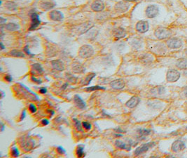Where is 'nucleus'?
I'll return each mask as SVG.
<instances>
[{
    "instance_id": "obj_12",
    "label": "nucleus",
    "mask_w": 187,
    "mask_h": 158,
    "mask_svg": "<svg viewBox=\"0 0 187 158\" xmlns=\"http://www.w3.org/2000/svg\"><path fill=\"white\" fill-rule=\"evenodd\" d=\"M40 7L44 10H50L55 6V3L51 0H44L39 3Z\"/></svg>"
},
{
    "instance_id": "obj_43",
    "label": "nucleus",
    "mask_w": 187,
    "mask_h": 158,
    "mask_svg": "<svg viewBox=\"0 0 187 158\" xmlns=\"http://www.w3.org/2000/svg\"><path fill=\"white\" fill-rule=\"evenodd\" d=\"M4 125H3V124H1V131H2L3 130H4Z\"/></svg>"
},
{
    "instance_id": "obj_19",
    "label": "nucleus",
    "mask_w": 187,
    "mask_h": 158,
    "mask_svg": "<svg viewBox=\"0 0 187 158\" xmlns=\"http://www.w3.org/2000/svg\"><path fill=\"white\" fill-rule=\"evenodd\" d=\"M177 67L180 68L181 70L187 69V59L186 58H181L177 60V64H176Z\"/></svg>"
},
{
    "instance_id": "obj_5",
    "label": "nucleus",
    "mask_w": 187,
    "mask_h": 158,
    "mask_svg": "<svg viewBox=\"0 0 187 158\" xmlns=\"http://www.w3.org/2000/svg\"><path fill=\"white\" fill-rule=\"evenodd\" d=\"M167 45L170 49H178L182 46V42L180 39L172 38L167 41Z\"/></svg>"
},
{
    "instance_id": "obj_2",
    "label": "nucleus",
    "mask_w": 187,
    "mask_h": 158,
    "mask_svg": "<svg viewBox=\"0 0 187 158\" xmlns=\"http://www.w3.org/2000/svg\"><path fill=\"white\" fill-rule=\"evenodd\" d=\"M155 36L159 40L168 38L172 35V32L167 28H158L155 31Z\"/></svg>"
},
{
    "instance_id": "obj_40",
    "label": "nucleus",
    "mask_w": 187,
    "mask_h": 158,
    "mask_svg": "<svg viewBox=\"0 0 187 158\" xmlns=\"http://www.w3.org/2000/svg\"><path fill=\"white\" fill-rule=\"evenodd\" d=\"M67 86H68V84H65L62 86V89H63V90H65L66 87H67Z\"/></svg>"
},
{
    "instance_id": "obj_14",
    "label": "nucleus",
    "mask_w": 187,
    "mask_h": 158,
    "mask_svg": "<svg viewBox=\"0 0 187 158\" xmlns=\"http://www.w3.org/2000/svg\"><path fill=\"white\" fill-rule=\"evenodd\" d=\"M51 19L54 21H60L63 19V14L59 11H53L49 13Z\"/></svg>"
},
{
    "instance_id": "obj_17",
    "label": "nucleus",
    "mask_w": 187,
    "mask_h": 158,
    "mask_svg": "<svg viewBox=\"0 0 187 158\" xmlns=\"http://www.w3.org/2000/svg\"><path fill=\"white\" fill-rule=\"evenodd\" d=\"M140 101V99L137 96H133L126 103V106L129 108H133L137 106L139 104Z\"/></svg>"
},
{
    "instance_id": "obj_24",
    "label": "nucleus",
    "mask_w": 187,
    "mask_h": 158,
    "mask_svg": "<svg viewBox=\"0 0 187 158\" xmlns=\"http://www.w3.org/2000/svg\"><path fill=\"white\" fill-rule=\"evenodd\" d=\"M105 88L102 87V86H93L91 87L86 88V91H97V90H104Z\"/></svg>"
},
{
    "instance_id": "obj_21",
    "label": "nucleus",
    "mask_w": 187,
    "mask_h": 158,
    "mask_svg": "<svg viewBox=\"0 0 187 158\" xmlns=\"http://www.w3.org/2000/svg\"><path fill=\"white\" fill-rule=\"evenodd\" d=\"M6 28H7V30H8L13 32V31L18 30V29L20 28V26L18 25V24H16V23H10L6 25Z\"/></svg>"
},
{
    "instance_id": "obj_38",
    "label": "nucleus",
    "mask_w": 187,
    "mask_h": 158,
    "mask_svg": "<svg viewBox=\"0 0 187 158\" xmlns=\"http://www.w3.org/2000/svg\"><path fill=\"white\" fill-rule=\"evenodd\" d=\"M32 80L33 82H36V83H38V84H40V83H41V80H37L36 78H35V77H32Z\"/></svg>"
},
{
    "instance_id": "obj_28",
    "label": "nucleus",
    "mask_w": 187,
    "mask_h": 158,
    "mask_svg": "<svg viewBox=\"0 0 187 158\" xmlns=\"http://www.w3.org/2000/svg\"><path fill=\"white\" fill-rule=\"evenodd\" d=\"M74 121L75 122V126L76 128L77 129V130L79 131H83V125L80 122V121L77 120V119H74Z\"/></svg>"
},
{
    "instance_id": "obj_8",
    "label": "nucleus",
    "mask_w": 187,
    "mask_h": 158,
    "mask_svg": "<svg viewBox=\"0 0 187 158\" xmlns=\"http://www.w3.org/2000/svg\"><path fill=\"white\" fill-rule=\"evenodd\" d=\"M136 30L140 33H144L149 30V23L146 21H139L136 25Z\"/></svg>"
},
{
    "instance_id": "obj_37",
    "label": "nucleus",
    "mask_w": 187,
    "mask_h": 158,
    "mask_svg": "<svg viewBox=\"0 0 187 158\" xmlns=\"http://www.w3.org/2000/svg\"><path fill=\"white\" fill-rule=\"evenodd\" d=\"M5 80H7V82H10L12 81V77H11L10 75H7L5 77Z\"/></svg>"
},
{
    "instance_id": "obj_33",
    "label": "nucleus",
    "mask_w": 187,
    "mask_h": 158,
    "mask_svg": "<svg viewBox=\"0 0 187 158\" xmlns=\"http://www.w3.org/2000/svg\"><path fill=\"white\" fill-rule=\"evenodd\" d=\"M29 110L32 113H35L37 112V107L34 104H30L29 106Z\"/></svg>"
},
{
    "instance_id": "obj_31",
    "label": "nucleus",
    "mask_w": 187,
    "mask_h": 158,
    "mask_svg": "<svg viewBox=\"0 0 187 158\" xmlns=\"http://www.w3.org/2000/svg\"><path fill=\"white\" fill-rule=\"evenodd\" d=\"M19 155L20 153H19V151H18V148H15V147H13V148L11 149V155L13 156V157H17L19 156Z\"/></svg>"
},
{
    "instance_id": "obj_32",
    "label": "nucleus",
    "mask_w": 187,
    "mask_h": 158,
    "mask_svg": "<svg viewBox=\"0 0 187 158\" xmlns=\"http://www.w3.org/2000/svg\"><path fill=\"white\" fill-rule=\"evenodd\" d=\"M83 127L86 130L89 131V130H91V128H92V126H91V124L89 123L88 122H83L82 123Z\"/></svg>"
},
{
    "instance_id": "obj_25",
    "label": "nucleus",
    "mask_w": 187,
    "mask_h": 158,
    "mask_svg": "<svg viewBox=\"0 0 187 158\" xmlns=\"http://www.w3.org/2000/svg\"><path fill=\"white\" fill-rule=\"evenodd\" d=\"M83 155H84V153H83V147L82 145H79L77 149V155L79 157H82Z\"/></svg>"
},
{
    "instance_id": "obj_46",
    "label": "nucleus",
    "mask_w": 187,
    "mask_h": 158,
    "mask_svg": "<svg viewBox=\"0 0 187 158\" xmlns=\"http://www.w3.org/2000/svg\"><path fill=\"white\" fill-rule=\"evenodd\" d=\"M186 54H187V49H186Z\"/></svg>"
},
{
    "instance_id": "obj_1",
    "label": "nucleus",
    "mask_w": 187,
    "mask_h": 158,
    "mask_svg": "<svg viewBox=\"0 0 187 158\" xmlns=\"http://www.w3.org/2000/svg\"><path fill=\"white\" fill-rule=\"evenodd\" d=\"M94 54V50L90 45H83L80 48L79 54L80 56L83 58H89L92 56Z\"/></svg>"
},
{
    "instance_id": "obj_42",
    "label": "nucleus",
    "mask_w": 187,
    "mask_h": 158,
    "mask_svg": "<svg viewBox=\"0 0 187 158\" xmlns=\"http://www.w3.org/2000/svg\"><path fill=\"white\" fill-rule=\"evenodd\" d=\"M25 52L27 53V54H30V52H29V50H28V49H27V47H25Z\"/></svg>"
},
{
    "instance_id": "obj_10",
    "label": "nucleus",
    "mask_w": 187,
    "mask_h": 158,
    "mask_svg": "<svg viewBox=\"0 0 187 158\" xmlns=\"http://www.w3.org/2000/svg\"><path fill=\"white\" fill-rule=\"evenodd\" d=\"M185 148V144L182 141L177 140L174 141L172 145V151L173 152H180L181 151H183Z\"/></svg>"
},
{
    "instance_id": "obj_30",
    "label": "nucleus",
    "mask_w": 187,
    "mask_h": 158,
    "mask_svg": "<svg viewBox=\"0 0 187 158\" xmlns=\"http://www.w3.org/2000/svg\"><path fill=\"white\" fill-rule=\"evenodd\" d=\"M6 6H7V7L9 9V10L13 11V10H15V9H17V5L15 4H14L13 2L7 3V5Z\"/></svg>"
},
{
    "instance_id": "obj_9",
    "label": "nucleus",
    "mask_w": 187,
    "mask_h": 158,
    "mask_svg": "<svg viewBox=\"0 0 187 158\" xmlns=\"http://www.w3.org/2000/svg\"><path fill=\"white\" fill-rule=\"evenodd\" d=\"M31 19H32V24H31V26L30 27V30H35V29L39 25L40 23H41L39 18V15L37 14L36 13H32V15H31Z\"/></svg>"
},
{
    "instance_id": "obj_39",
    "label": "nucleus",
    "mask_w": 187,
    "mask_h": 158,
    "mask_svg": "<svg viewBox=\"0 0 187 158\" xmlns=\"http://www.w3.org/2000/svg\"><path fill=\"white\" fill-rule=\"evenodd\" d=\"M25 114H25V111H23V113H22V115H21V120H23V119H24L25 117Z\"/></svg>"
},
{
    "instance_id": "obj_23",
    "label": "nucleus",
    "mask_w": 187,
    "mask_h": 158,
    "mask_svg": "<svg viewBox=\"0 0 187 158\" xmlns=\"http://www.w3.org/2000/svg\"><path fill=\"white\" fill-rule=\"evenodd\" d=\"M10 54L14 57H25L24 53L18 50H13L10 52Z\"/></svg>"
},
{
    "instance_id": "obj_7",
    "label": "nucleus",
    "mask_w": 187,
    "mask_h": 158,
    "mask_svg": "<svg viewBox=\"0 0 187 158\" xmlns=\"http://www.w3.org/2000/svg\"><path fill=\"white\" fill-rule=\"evenodd\" d=\"M130 5L126 1H120V2L117 3L115 6V9L116 11H117V12H119V13H123V12L127 11L129 9Z\"/></svg>"
},
{
    "instance_id": "obj_29",
    "label": "nucleus",
    "mask_w": 187,
    "mask_h": 158,
    "mask_svg": "<svg viewBox=\"0 0 187 158\" xmlns=\"http://www.w3.org/2000/svg\"><path fill=\"white\" fill-rule=\"evenodd\" d=\"M139 134L140 136H148L149 135L150 133H151V130L149 129H139L138 131Z\"/></svg>"
},
{
    "instance_id": "obj_15",
    "label": "nucleus",
    "mask_w": 187,
    "mask_h": 158,
    "mask_svg": "<svg viewBox=\"0 0 187 158\" xmlns=\"http://www.w3.org/2000/svg\"><path fill=\"white\" fill-rule=\"evenodd\" d=\"M74 101H75L76 106H77V108H79V109L83 110L84 109V108H86V103L83 101V99L81 98L79 96L75 95V98H74Z\"/></svg>"
},
{
    "instance_id": "obj_18",
    "label": "nucleus",
    "mask_w": 187,
    "mask_h": 158,
    "mask_svg": "<svg viewBox=\"0 0 187 158\" xmlns=\"http://www.w3.org/2000/svg\"><path fill=\"white\" fill-rule=\"evenodd\" d=\"M115 145L116 146L118 147V148L126 150V151H130L131 149V146L129 143H126V142H123L120 140L116 141Z\"/></svg>"
},
{
    "instance_id": "obj_34",
    "label": "nucleus",
    "mask_w": 187,
    "mask_h": 158,
    "mask_svg": "<svg viewBox=\"0 0 187 158\" xmlns=\"http://www.w3.org/2000/svg\"><path fill=\"white\" fill-rule=\"evenodd\" d=\"M57 150H58V153H59L60 154H65V150L63 149L62 147H58V148H57Z\"/></svg>"
},
{
    "instance_id": "obj_16",
    "label": "nucleus",
    "mask_w": 187,
    "mask_h": 158,
    "mask_svg": "<svg viewBox=\"0 0 187 158\" xmlns=\"http://www.w3.org/2000/svg\"><path fill=\"white\" fill-rule=\"evenodd\" d=\"M51 65H52V67L55 70H56L63 71L65 70L64 63H63V62L61 61L60 60H53Z\"/></svg>"
},
{
    "instance_id": "obj_27",
    "label": "nucleus",
    "mask_w": 187,
    "mask_h": 158,
    "mask_svg": "<svg viewBox=\"0 0 187 158\" xmlns=\"http://www.w3.org/2000/svg\"><path fill=\"white\" fill-rule=\"evenodd\" d=\"M32 68H33L34 70L37 71V72L38 73H39V74H41V72H43V68H41V65L38 64V63L34 64L33 66H32Z\"/></svg>"
},
{
    "instance_id": "obj_6",
    "label": "nucleus",
    "mask_w": 187,
    "mask_h": 158,
    "mask_svg": "<svg viewBox=\"0 0 187 158\" xmlns=\"http://www.w3.org/2000/svg\"><path fill=\"white\" fill-rule=\"evenodd\" d=\"M158 8L155 5L149 6L146 9V15L148 18H153L158 14Z\"/></svg>"
},
{
    "instance_id": "obj_22",
    "label": "nucleus",
    "mask_w": 187,
    "mask_h": 158,
    "mask_svg": "<svg viewBox=\"0 0 187 158\" xmlns=\"http://www.w3.org/2000/svg\"><path fill=\"white\" fill-rule=\"evenodd\" d=\"M96 76V74L95 73H91L89 74V75L87 76V77H86V78L84 79V80L83 81L82 84L83 85H89V84L91 83V82L92 81L93 79L94 78V77Z\"/></svg>"
},
{
    "instance_id": "obj_44",
    "label": "nucleus",
    "mask_w": 187,
    "mask_h": 158,
    "mask_svg": "<svg viewBox=\"0 0 187 158\" xmlns=\"http://www.w3.org/2000/svg\"><path fill=\"white\" fill-rule=\"evenodd\" d=\"M123 1H137V0H123Z\"/></svg>"
},
{
    "instance_id": "obj_3",
    "label": "nucleus",
    "mask_w": 187,
    "mask_h": 158,
    "mask_svg": "<svg viewBox=\"0 0 187 158\" xmlns=\"http://www.w3.org/2000/svg\"><path fill=\"white\" fill-rule=\"evenodd\" d=\"M180 73L177 70L174 69L169 70L167 73V80L170 82H175L180 79Z\"/></svg>"
},
{
    "instance_id": "obj_20",
    "label": "nucleus",
    "mask_w": 187,
    "mask_h": 158,
    "mask_svg": "<svg viewBox=\"0 0 187 158\" xmlns=\"http://www.w3.org/2000/svg\"><path fill=\"white\" fill-rule=\"evenodd\" d=\"M126 35V31H125L124 29L121 28V27H119V28L117 29V30H116L115 34H114V36H115L116 39H117V40L123 38Z\"/></svg>"
},
{
    "instance_id": "obj_13",
    "label": "nucleus",
    "mask_w": 187,
    "mask_h": 158,
    "mask_svg": "<svg viewBox=\"0 0 187 158\" xmlns=\"http://www.w3.org/2000/svg\"><path fill=\"white\" fill-rule=\"evenodd\" d=\"M110 86L113 89L120 90V89H123V88L125 87V82L123 81V80L118 79V80H116L112 81V82L110 83Z\"/></svg>"
},
{
    "instance_id": "obj_36",
    "label": "nucleus",
    "mask_w": 187,
    "mask_h": 158,
    "mask_svg": "<svg viewBox=\"0 0 187 158\" xmlns=\"http://www.w3.org/2000/svg\"><path fill=\"white\" fill-rule=\"evenodd\" d=\"M39 92L41 93V94H46V92H47V90H46V88H41V89H40V90H39Z\"/></svg>"
},
{
    "instance_id": "obj_11",
    "label": "nucleus",
    "mask_w": 187,
    "mask_h": 158,
    "mask_svg": "<svg viewBox=\"0 0 187 158\" xmlns=\"http://www.w3.org/2000/svg\"><path fill=\"white\" fill-rule=\"evenodd\" d=\"M91 9L94 11H102L104 9V4L101 0H97V1H95L91 4Z\"/></svg>"
},
{
    "instance_id": "obj_41",
    "label": "nucleus",
    "mask_w": 187,
    "mask_h": 158,
    "mask_svg": "<svg viewBox=\"0 0 187 158\" xmlns=\"http://www.w3.org/2000/svg\"><path fill=\"white\" fill-rule=\"evenodd\" d=\"M184 95L186 96V97H187V86L185 87V89H184Z\"/></svg>"
},
{
    "instance_id": "obj_26",
    "label": "nucleus",
    "mask_w": 187,
    "mask_h": 158,
    "mask_svg": "<svg viewBox=\"0 0 187 158\" xmlns=\"http://www.w3.org/2000/svg\"><path fill=\"white\" fill-rule=\"evenodd\" d=\"M152 90V93H155L156 94H162L165 92V89L162 86H158V87L155 88Z\"/></svg>"
},
{
    "instance_id": "obj_45",
    "label": "nucleus",
    "mask_w": 187,
    "mask_h": 158,
    "mask_svg": "<svg viewBox=\"0 0 187 158\" xmlns=\"http://www.w3.org/2000/svg\"><path fill=\"white\" fill-rule=\"evenodd\" d=\"M1 50H2V49H4V45H3L2 43H1Z\"/></svg>"
},
{
    "instance_id": "obj_4",
    "label": "nucleus",
    "mask_w": 187,
    "mask_h": 158,
    "mask_svg": "<svg viewBox=\"0 0 187 158\" xmlns=\"http://www.w3.org/2000/svg\"><path fill=\"white\" fill-rule=\"evenodd\" d=\"M155 145H156V143H154V142H150V143L143 144V145H141V146L138 147V148L135 150L134 154H135V155H136V156L140 155L142 154V153H145V152L149 151L150 148H152V147H154Z\"/></svg>"
},
{
    "instance_id": "obj_35",
    "label": "nucleus",
    "mask_w": 187,
    "mask_h": 158,
    "mask_svg": "<svg viewBox=\"0 0 187 158\" xmlns=\"http://www.w3.org/2000/svg\"><path fill=\"white\" fill-rule=\"evenodd\" d=\"M41 124H42L43 125H48L49 124V120H46V119H44V120L41 121Z\"/></svg>"
}]
</instances>
